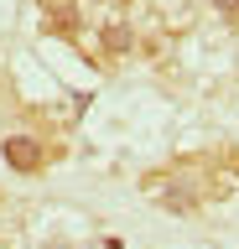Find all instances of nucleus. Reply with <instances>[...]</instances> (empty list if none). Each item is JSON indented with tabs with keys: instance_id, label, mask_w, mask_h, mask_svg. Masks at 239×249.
Wrapping results in <instances>:
<instances>
[{
	"instance_id": "20e7f679",
	"label": "nucleus",
	"mask_w": 239,
	"mask_h": 249,
	"mask_svg": "<svg viewBox=\"0 0 239 249\" xmlns=\"http://www.w3.org/2000/svg\"><path fill=\"white\" fill-rule=\"evenodd\" d=\"M213 11H219L229 26H239V0H213Z\"/></svg>"
},
{
	"instance_id": "7ed1b4c3",
	"label": "nucleus",
	"mask_w": 239,
	"mask_h": 249,
	"mask_svg": "<svg viewBox=\"0 0 239 249\" xmlns=\"http://www.w3.org/2000/svg\"><path fill=\"white\" fill-rule=\"evenodd\" d=\"M42 11H47V31H63V36L78 31V0H42Z\"/></svg>"
},
{
	"instance_id": "f03ea898",
	"label": "nucleus",
	"mask_w": 239,
	"mask_h": 249,
	"mask_svg": "<svg viewBox=\"0 0 239 249\" xmlns=\"http://www.w3.org/2000/svg\"><path fill=\"white\" fill-rule=\"evenodd\" d=\"M141 47V31L130 26V21H104L99 26V52H110V57H130Z\"/></svg>"
},
{
	"instance_id": "f257e3e1",
	"label": "nucleus",
	"mask_w": 239,
	"mask_h": 249,
	"mask_svg": "<svg viewBox=\"0 0 239 249\" xmlns=\"http://www.w3.org/2000/svg\"><path fill=\"white\" fill-rule=\"evenodd\" d=\"M0 156H5V166L21 171V177H37V171L52 161V151L37 135H5V140H0Z\"/></svg>"
},
{
	"instance_id": "423d86ee",
	"label": "nucleus",
	"mask_w": 239,
	"mask_h": 249,
	"mask_svg": "<svg viewBox=\"0 0 239 249\" xmlns=\"http://www.w3.org/2000/svg\"><path fill=\"white\" fill-rule=\"evenodd\" d=\"M0 93H5V83H0Z\"/></svg>"
},
{
	"instance_id": "39448f33",
	"label": "nucleus",
	"mask_w": 239,
	"mask_h": 249,
	"mask_svg": "<svg viewBox=\"0 0 239 249\" xmlns=\"http://www.w3.org/2000/svg\"><path fill=\"white\" fill-rule=\"evenodd\" d=\"M110 5H130V0H110Z\"/></svg>"
}]
</instances>
